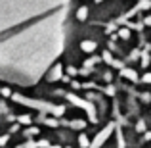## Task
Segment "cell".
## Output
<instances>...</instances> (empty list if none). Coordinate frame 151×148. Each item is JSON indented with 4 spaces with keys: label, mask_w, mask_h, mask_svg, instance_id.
I'll use <instances>...</instances> for the list:
<instances>
[{
    "label": "cell",
    "mask_w": 151,
    "mask_h": 148,
    "mask_svg": "<svg viewBox=\"0 0 151 148\" xmlns=\"http://www.w3.org/2000/svg\"><path fill=\"white\" fill-rule=\"evenodd\" d=\"M98 2H101V0H98Z\"/></svg>",
    "instance_id": "3"
},
{
    "label": "cell",
    "mask_w": 151,
    "mask_h": 148,
    "mask_svg": "<svg viewBox=\"0 0 151 148\" xmlns=\"http://www.w3.org/2000/svg\"><path fill=\"white\" fill-rule=\"evenodd\" d=\"M78 17H81V19L86 17V8H81V10H78Z\"/></svg>",
    "instance_id": "2"
},
{
    "label": "cell",
    "mask_w": 151,
    "mask_h": 148,
    "mask_svg": "<svg viewBox=\"0 0 151 148\" xmlns=\"http://www.w3.org/2000/svg\"><path fill=\"white\" fill-rule=\"evenodd\" d=\"M94 48H96V44H94V42H82V50H86V52H92Z\"/></svg>",
    "instance_id": "1"
}]
</instances>
